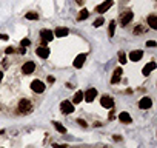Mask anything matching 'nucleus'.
<instances>
[{
  "label": "nucleus",
  "instance_id": "7ed1b4c3",
  "mask_svg": "<svg viewBox=\"0 0 157 148\" xmlns=\"http://www.w3.org/2000/svg\"><path fill=\"white\" fill-rule=\"evenodd\" d=\"M31 90H33L34 93H39V94H42V93L46 90V85H45L42 80L36 79V80H33V82H31Z\"/></svg>",
  "mask_w": 157,
  "mask_h": 148
},
{
  "label": "nucleus",
  "instance_id": "f257e3e1",
  "mask_svg": "<svg viewBox=\"0 0 157 148\" xmlns=\"http://www.w3.org/2000/svg\"><path fill=\"white\" fill-rule=\"evenodd\" d=\"M33 110H34V107H33V102L29 99H22L17 105V111L20 114H29Z\"/></svg>",
  "mask_w": 157,
  "mask_h": 148
},
{
  "label": "nucleus",
  "instance_id": "4468645a",
  "mask_svg": "<svg viewBox=\"0 0 157 148\" xmlns=\"http://www.w3.org/2000/svg\"><path fill=\"white\" fill-rule=\"evenodd\" d=\"M36 54H37L39 57H42V59H48V57H49V49H48L46 46H39V48L36 49Z\"/></svg>",
  "mask_w": 157,
  "mask_h": 148
},
{
  "label": "nucleus",
  "instance_id": "7c9ffc66",
  "mask_svg": "<svg viewBox=\"0 0 157 148\" xmlns=\"http://www.w3.org/2000/svg\"><path fill=\"white\" fill-rule=\"evenodd\" d=\"M52 148H66V145H57V143H54Z\"/></svg>",
  "mask_w": 157,
  "mask_h": 148
},
{
  "label": "nucleus",
  "instance_id": "a211bd4d",
  "mask_svg": "<svg viewBox=\"0 0 157 148\" xmlns=\"http://www.w3.org/2000/svg\"><path fill=\"white\" fill-rule=\"evenodd\" d=\"M155 66H157V65H155V62H149V63L142 69L143 76H149V72H151V71H154V69H155Z\"/></svg>",
  "mask_w": 157,
  "mask_h": 148
},
{
  "label": "nucleus",
  "instance_id": "cd10ccee",
  "mask_svg": "<svg viewBox=\"0 0 157 148\" xmlns=\"http://www.w3.org/2000/svg\"><path fill=\"white\" fill-rule=\"evenodd\" d=\"M77 123H78V125H80V127H83V128L86 127V122H85L83 119H77Z\"/></svg>",
  "mask_w": 157,
  "mask_h": 148
},
{
  "label": "nucleus",
  "instance_id": "412c9836",
  "mask_svg": "<svg viewBox=\"0 0 157 148\" xmlns=\"http://www.w3.org/2000/svg\"><path fill=\"white\" fill-rule=\"evenodd\" d=\"M88 16H90V13H88V10H82L80 11V14L77 16V20L78 22H82V20H85V19H88Z\"/></svg>",
  "mask_w": 157,
  "mask_h": 148
},
{
  "label": "nucleus",
  "instance_id": "bb28decb",
  "mask_svg": "<svg viewBox=\"0 0 157 148\" xmlns=\"http://www.w3.org/2000/svg\"><path fill=\"white\" fill-rule=\"evenodd\" d=\"M146 46H149V48H154V46H157V43H155L154 40H148V42H146Z\"/></svg>",
  "mask_w": 157,
  "mask_h": 148
},
{
  "label": "nucleus",
  "instance_id": "ddd939ff",
  "mask_svg": "<svg viewBox=\"0 0 157 148\" xmlns=\"http://www.w3.org/2000/svg\"><path fill=\"white\" fill-rule=\"evenodd\" d=\"M85 60H86V54H78L75 59H74V68H82L83 66V63H85Z\"/></svg>",
  "mask_w": 157,
  "mask_h": 148
},
{
  "label": "nucleus",
  "instance_id": "6e6552de",
  "mask_svg": "<svg viewBox=\"0 0 157 148\" xmlns=\"http://www.w3.org/2000/svg\"><path fill=\"white\" fill-rule=\"evenodd\" d=\"M96 97H97V90H96V88H90V90H86V93L83 94V99H85L88 103H91Z\"/></svg>",
  "mask_w": 157,
  "mask_h": 148
},
{
  "label": "nucleus",
  "instance_id": "1a4fd4ad",
  "mask_svg": "<svg viewBox=\"0 0 157 148\" xmlns=\"http://www.w3.org/2000/svg\"><path fill=\"white\" fill-rule=\"evenodd\" d=\"M113 0H105V2L102 3V5H99V6H96V11L97 13H100V14H103V13H106L111 6H113Z\"/></svg>",
  "mask_w": 157,
  "mask_h": 148
},
{
  "label": "nucleus",
  "instance_id": "2eb2a0df",
  "mask_svg": "<svg viewBox=\"0 0 157 148\" xmlns=\"http://www.w3.org/2000/svg\"><path fill=\"white\" fill-rule=\"evenodd\" d=\"M119 120H120L122 123H131V122H132V117L129 116V113L122 111V113L119 114Z\"/></svg>",
  "mask_w": 157,
  "mask_h": 148
},
{
  "label": "nucleus",
  "instance_id": "6ab92c4d",
  "mask_svg": "<svg viewBox=\"0 0 157 148\" xmlns=\"http://www.w3.org/2000/svg\"><path fill=\"white\" fill-rule=\"evenodd\" d=\"M83 100V91H77L72 97V103H80Z\"/></svg>",
  "mask_w": 157,
  "mask_h": 148
},
{
  "label": "nucleus",
  "instance_id": "b1692460",
  "mask_svg": "<svg viewBox=\"0 0 157 148\" xmlns=\"http://www.w3.org/2000/svg\"><path fill=\"white\" fill-rule=\"evenodd\" d=\"M103 23H105V19H103V17H99L97 20H94V22H93V26L99 28V26H102Z\"/></svg>",
  "mask_w": 157,
  "mask_h": 148
},
{
  "label": "nucleus",
  "instance_id": "f8f14e48",
  "mask_svg": "<svg viewBox=\"0 0 157 148\" xmlns=\"http://www.w3.org/2000/svg\"><path fill=\"white\" fill-rule=\"evenodd\" d=\"M142 57H143V51L142 49H134V51L129 53V60L131 62H139Z\"/></svg>",
  "mask_w": 157,
  "mask_h": 148
},
{
  "label": "nucleus",
  "instance_id": "2f4dec72",
  "mask_svg": "<svg viewBox=\"0 0 157 148\" xmlns=\"http://www.w3.org/2000/svg\"><path fill=\"white\" fill-rule=\"evenodd\" d=\"M0 39H3V40H8V36H6V34H0Z\"/></svg>",
  "mask_w": 157,
  "mask_h": 148
},
{
  "label": "nucleus",
  "instance_id": "a878e982",
  "mask_svg": "<svg viewBox=\"0 0 157 148\" xmlns=\"http://www.w3.org/2000/svg\"><path fill=\"white\" fill-rule=\"evenodd\" d=\"M119 60H120V63L123 65V63H126V54L123 53V51H119Z\"/></svg>",
  "mask_w": 157,
  "mask_h": 148
},
{
  "label": "nucleus",
  "instance_id": "f3484780",
  "mask_svg": "<svg viewBox=\"0 0 157 148\" xmlns=\"http://www.w3.org/2000/svg\"><path fill=\"white\" fill-rule=\"evenodd\" d=\"M68 34H69L68 28H56L54 31V37H66Z\"/></svg>",
  "mask_w": 157,
  "mask_h": 148
},
{
  "label": "nucleus",
  "instance_id": "f704fd0d",
  "mask_svg": "<svg viewBox=\"0 0 157 148\" xmlns=\"http://www.w3.org/2000/svg\"><path fill=\"white\" fill-rule=\"evenodd\" d=\"M103 148H108V146H103Z\"/></svg>",
  "mask_w": 157,
  "mask_h": 148
},
{
  "label": "nucleus",
  "instance_id": "39448f33",
  "mask_svg": "<svg viewBox=\"0 0 157 148\" xmlns=\"http://www.w3.org/2000/svg\"><path fill=\"white\" fill-rule=\"evenodd\" d=\"M40 37H42V43L45 45V43H48V42H51L54 39V33L51 29H42L40 31Z\"/></svg>",
  "mask_w": 157,
  "mask_h": 148
},
{
  "label": "nucleus",
  "instance_id": "393cba45",
  "mask_svg": "<svg viewBox=\"0 0 157 148\" xmlns=\"http://www.w3.org/2000/svg\"><path fill=\"white\" fill-rule=\"evenodd\" d=\"M25 17H26L28 20H37V19H39V14H37V13H28Z\"/></svg>",
  "mask_w": 157,
  "mask_h": 148
},
{
  "label": "nucleus",
  "instance_id": "4be33fe9",
  "mask_svg": "<svg viewBox=\"0 0 157 148\" xmlns=\"http://www.w3.org/2000/svg\"><path fill=\"white\" fill-rule=\"evenodd\" d=\"M146 31H148V28H146L145 25H137L132 33H134V34H142V33H146Z\"/></svg>",
  "mask_w": 157,
  "mask_h": 148
},
{
  "label": "nucleus",
  "instance_id": "aec40b11",
  "mask_svg": "<svg viewBox=\"0 0 157 148\" xmlns=\"http://www.w3.org/2000/svg\"><path fill=\"white\" fill-rule=\"evenodd\" d=\"M114 31H116V20H111L108 26V37H114Z\"/></svg>",
  "mask_w": 157,
  "mask_h": 148
},
{
  "label": "nucleus",
  "instance_id": "9d476101",
  "mask_svg": "<svg viewBox=\"0 0 157 148\" xmlns=\"http://www.w3.org/2000/svg\"><path fill=\"white\" fill-rule=\"evenodd\" d=\"M151 107H152L151 97H142V99L139 100V108H140V110H149Z\"/></svg>",
  "mask_w": 157,
  "mask_h": 148
},
{
  "label": "nucleus",
  "instance_id": "423d86ee",
  "mask_svg": "<svg viewBox=\"0 0 157 148\" xmlns=\"http://www.w3.org/2000/svg\"><path fill=\"white\" fill-rule=\"evenodd\" d=\"M34 71H36V63L34 62L28 60V62L23 63V66H22V72L23 74H33Z\"/></svg>",
  "mask_w": 157,
  "mask_h": 148
},
{
  "label": "nucleus",
  "instance_id": "9b49d317",
  "mask_svg": "<svg viewBox=\"0 0 157 148\" xmlns=\"http://www.w3.org/2000/svg\"><path fill=\"white\" fill-rule=\"evenodd\" d=\"M122 74H123V69H122L120 66L116 68L114 72H113V77H111V84H119L120 79H122Z\"/></svg>",
  "mask_w": 157,
  "mask_h": 148
},
{
  "label": "nucleus",
  "instance_id": "0eeeda50",
  "mask_svg": "<svg viewBox=\"0 0 157 148\" xmlns=\"http://www.w3.org/2000/svg\"><path fill=\"white\" fill-rule=\"evenodd\" d=\"M100 105H102L103 108H113V107H114V99H113L111 96L105 94V96H102V99H100Z\"/></svg>",
  "mask_w": 157,
  "mask_h": 148
},
{
  "label": "nucleus",
  "instance_id": "20e7f679",
  "mask_svg": "<svg viewBox=\"0 0 157 148\" xmlns=\"http://www.w3.org/2000/svg\"><path fill=\"white\" fill-rule=\"evenodd\" d=\"M60 111H62L63 114H71V113L74 111V103H72L71 100H63V102L60 103Z\"/></svg>",
  "mask_w": 157,
  "mask_h": 148
},
{
  "label": "nucleus",
  "instance_id": "473e14b6",
  "mask_svg": "<svg viewBox=\"0 0 157 148\" xmlns=\"http://www.w3.org/2000/svg\"><path fill=\"white\" fill-rule=\"evenodd\" d=\"M75 2H77L78 5H83V0H75Z\"/></svg>",
  "mask_w": 157,
  "mask_h": 148
},
{
  "label": "nucleus",
  "instance_id": "c85d7f7f",
  "mask_svg": "<svg viewBox=\"0 0 157 148\" xmlns=\"http://www.w3.org/2000/svg\"><path fill=\"white\" fill-rule=\"evenodd\" d=\"M29 43H31V42H29L28 39H23V40H22V46H29Z\"/></svg>",
  "mask_w": 157,
  "mask_h": 148
},
{
  "label": "nucleus",
  "instance_id": "dca6fc26",
  "mask_svg": "<svg viewBox=\"0 0 157 148\" xmlns=\"http://www.w3.org/2000/svg\"><path fill=\"white\" fill-rule=\"evenodd\" d=\"M148 25L151 29H157V16L155 14H149L148 16Z\"/></svg>",
  "mask_w": 157,
  "mask_h": 148
},
{
  "label": "nucleus",
  "instance_id": "c756f323",
  "mask_svg": "<svg viewBox=\"0 0 157 148\" xmlns=\"http://www.w3.org/2000/svg\"><path fill=\"white\" fill-rule=\"evenodd\" d=\"M5 53H6V54H11V53H14V48H11V46H10V48H6V49H5Z\"/></svg>",
  "mask_w": 157,
  "mask_h": 148
},
{
  "label": "nucleus",
  "instance_id": "f03ea898",
  "mask_svg": "<svg viewBox=\"0 0 157 148\" xmlns=\"http://www.w3.org/2000/svg\"><path fill=\"white\" fill-rule=\"evenodd\" d=\"M132 17H134V14H132V11H131V10L123 11V13L120 14V26H126V25L132 20Z\"/></svg>",
  "mask_w": 157,
  "mask_h": 148
},
{
  "label": "nucleus",
  "instance_id": "72a5a7b5",
  "mask_svg": "<svg viewBox=\"0 0 157 148\" xmlns=\"http://www.w3.org/2000/svg\"><path fill=\"white\" fill-rule=\"evenodd\" d=\"M2 79H3V72L0 71V82H2Z\"/></svg>",
  "mask_w": 157,
  "mask_h": 148
},
{
  "label": "nucleus",
  "instance_id": "5701e85b",
  "mask_svg": "<svg viewBox=\"0 0 157 148\" xmlns=\"http://www.w3.org/2000/svg\"><path fill=\"white\" fill-rule=\"evenodd\" d=\"M52 125H54V128H56L59 133H63V134L66 133V128H65V127H63L60 122H52Z\"/></svg>",
  "mask_w": 157,
  "mask_h": 148
}]
</instances>
